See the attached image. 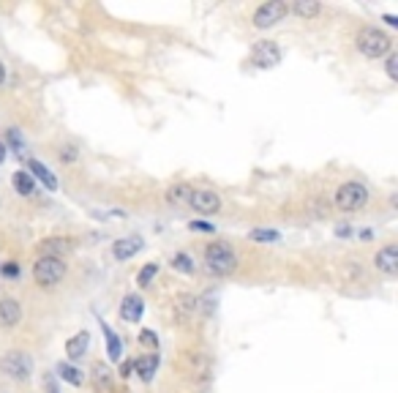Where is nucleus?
Masks as SVG:
<instances>
[{
  "instance_id": "obj_18",
  "label": "nucleus",
  "mask_w": 398,
  "mask_h": 393,
  "mask_svg": "<svg viewBox=\"0 0 398 393\" xmlns=\"http://www.w3.org/2000/svg\"><path fill=\"white\" fill-rule=\"evenodd\" d=\"M11 183H14V191L16 194H22V197H30L33 194V175H27V172H14V178H11Z\"/></svg>"
},
{
  "instance_id": "obj_19",
  "label": "nucleus",
  "mask_w": 398,
  "mask_h": 393,
  "mask_svg": "<svg viewBox=\"0 0 398 393\" xmlns=\"http://www.w3.org/2000/svg\"><path fill=\"white\" fill-rule=\"evenodd\" d=\"M55 372H58V374H60V377H63L66 383H71L74 388H80V385H82V372H80L77 366H71L69 361L58 364V366H55Z\"/></svg>"
},
{
  "instance_id": "obj_6",
  "label": "nucleus",
  "mask_w": 398,
  "mask_h": 393,
  "mask_svg": "<svg viewBox=\"0 0 398 393\" xmlns=\"http://www.w3.org/2000/svg\"><path fill=\"white\" fill-rule=\"evenodd\" d=\"M0 372H3V374H8L11 380H27V377H30V372H33V361H30L25 353L11 350L8 355H3V358H0Z\"/></svg>"
},
{
  "instance_id": "obj_12",
  "label": "nucleus",
  "mask_w": 398,
  "mask_h": 393,
  "mask_svg": "<svg viewBox=\"0 0 398 393\" xmlns=\"http://www.w3.org/2000/svg\"><path fill=\"white\" fill-rule=\"evenodd\" d=\"M139 249H142V241H139V238H120V241H115L112 254H115V260L126 262V260H131Z\"/></svg>"
},
{
  "instance_id": "obj_34",
  "label": "nucleus",
  "mask_w": 398,
  "mask_h": 393,
  "mask_svg": "<svg viewBox=\"0 0 398 393\" xmlns=\"http://www.w3.org/2000/svg\"><path fill=\"white\" fill-rule=\"evenodd\" d=\"M3 80H5V69H3V63H0V85H3Z\"/></svg>"
},
{
  "instance_id": "obj_22",
  "label": "nucleus",
  "mask_w": 398,
  "mask_h": 393,
  "mask_svg": "<svg viewBox=\"0 0 398 393\" xmlns=\"http://www.w3.org/2000/svg\"><path fill=\"white\" fill-rule=\"evenodd\" d=\"M251 241H257V243H276L281 235L276 233V230H251V235H248Z\"/></svg>"
},
{
  "instance_id": "obj_31",
  "label": "nucleus",
  "mask_w": 398,
  "mask_h": 393,
  "mask_svg": "<svg viewBox=\"0 0 398 393\" xmlns=\"http://www.w3.org/2000/svg\"><path fill=\"white\" fill-rule=\"evenodd\" d=\"M16 265H3V276H16Z\"/></svg>"
},
{
  "instance_id": "obj_27",
  "label": "nucleus",
  "mask_w": 398,
  "mask_h": 393,
  "mask_svg": "<svg viewBox=\"0 0 398 393\" xmlns=\"http://www.w3.org/2000/svg\"><path fill=\"white\" fill-rule=\"evenodd\" d=\"M388 77L390 80H398V55H390L388 58Z\"/></svg>"
},
{
  "instance_id": "obj_24",
  "label": "nucleus",
  "mask_w": 398,
  "mask_h": 393,
  "mask_svg": "<svg viewBox=\"0 0 398 393\" xmlns=\"http://www.w3.org/2000/svg\"><path fill=\"white\" fill-rule=\"evenodd\" d=\"M172 265H175V270H183V273H191L194 270V262H191L189 254H175Z\"/></svg>"
},
{
  "instance_id": "obj_15",
  "label": "nucleus",
  "mask_w": 398,
  "mask_h": 393,
  "mask_svg": "<svg viewBox=\"0 0 398 393\" xmlns=\"http://www.w3.org/2000/svg\"><path fill=\"white\" fill-rule=\"evenodd\" d=\"M69 249H74V243H71L69 238H47V241L41 243L44 257H60V254H66Z\"/></svg>"
},
{
  "instance_id": "obj_13",
  "label": "nucleus",
  "mask_w": 398,
  "mask_h": 393,
  "mask_svg": "<svg viewBox=\"0 0 398 393\" xmlns=\"http://www.w3.org/2000/svg\"><path fill=\"white\" fill-rule=\"evenodd\" d=\"M131 369H137V374L148 383V380H153V374L159 372V355H156V353H150V355H139V358L131 364Z\"/></svg>"
},
{
  "instance_id": "obj_14",
  "label": "nucleus",
  "mask_w": 398,
  "mask_h": 393,
  "mask_svg": "<svg viewBox=\"0 0 398 393\" xmlns=\"http://www.w3.org/2000/svg\"><path fill=\"white\" fill-rule=\"evenodd\" d=\"M88 344H91V333H88V331H80L77 336H71V339L66 342L69 358H71V361H80V358L88 353Z\"/></svg>"
},
{
  "instance_id": "obj_20",
  "label": "nucleus",
  "mask_w": 398,
  "mask_h": 393,
  "mask_svg": "<svg viewBox=\"0 0 398 393\" xmlns=\"http://www.w3.org/2000/svg\"><path fill=\"white\" fill-rule=\"evenodd\" d=\"M319 3H314V0H298V3H292V8L290 11H295L298 16H303V19H311V16H316L319 14Z\"/></svg>"
},
{
  "instance_id": "obj_30",
  "label": "nucleus",
  "mask_w": 398,
  "mask_h": 393,
  "mask_svg": "<svg viewBox=\"0 0 398 393\" xmlns=\"http://www.w3.org/2000/svg\"><path fill=\"white\" fill-rule=\"evenodd\" d=\"M44 385H47V391H49V393H60V391H58V385H55V377H49V374H47Z\"/></svg>"
},
{
  "instance_id": "obj_23",
  "label": "nucleus",
  "mask_w": 398,
  "mask_h": 393,
  "mask_svg": "<svg viewBox=\"0 0 398 393\" xmlns=\"http://www.w3.org/2000/svg\"><path fill=\"white\" fill-rule=\"evenodd\" d=\"M159 273V262H148L142 270H139V276H137V284L139 287H148L150 281H153V276Z\"/></svg>"
},
{
  "instance_id": "obj_11",
  "label": "nucleus",
  "mask_w": 398,
  "mask_h": 393,
  "mask_svg": "<svg viewBox=\"0 0 398 393\" xmlns=\"http://www.w3.org/2000/svg\"><path fill=\"white\" fill-rule=\"evenodd\" d=\"M142 311H145V303L139 295H126L123 303H120V317L126 322H139L142 320Z\"/></svg>"
},
{
  "instance_id": "obj_28",
  "label": "nucleus",
  "mask_w": 398,
  "mask_h": 393,
  "mask_svg": "<svg viewBox=\"0 0 398 393\" xmlns=\"http://www.w3.org/2000/svg\"><path fill=\"white\" fill-rule=\"evenodd\" d=\"M60 158H63V161H77V147H69V145H66V147L60 150Z\"/></svg>"
},
{
  "instance_id": "obj_3",
  "label": "nucleus",
  "mask_w": 398,
  "mask_h": 393,
  "mask_svg": "<svg viewBox=\"0 0 398 393\" xmlns=\"http://www.w3.org/2000/svg\"><path fill=\"white\" fill-rule=\"evenodd\" d=\"M204 262H207V267H210L213 273H218V276H226V273H232V270L237 267V257H235L232 246L224 243V241H215V243L207 246Z\"/></svg>"
},
{
  "instance_id": "obj_7",
  "label": "nucleus",
  "mask_w": 398,
  "mask_h": 393,
  "mask_svg": "<svg viewBox=\"0 0 398 393\" xmlns=\"http://www.w3.org/2000/svg\"><path fill=\"white\" fill-rule=\"evenodd\" d=\"M281 63V49L276 41H257L251 49V66L257 69H273Z\"/></svg>"
},
{
  "instance_id": "obj_16",
  "label": "nucleus",
  "mask_w": 398,
  "mask_h": 393,
  "mask_svg": "<svg viewBox=\"0 0 398 393\" xmlns=\"http://www.w3.org/2000/svg\"><path fill=\"white\" fill-rule=\"evenodd\" d=\"M27 169H30V172H33V175H36V178H38V180H41V183L49 189V191H55V189H58V178H55V175H52V172H49V169H47L41 161L30 158V161H27Z\"/></svg>"
},
{
  "instance_id": "obj_1",
  "label": "nucleus",
  "mask_w": 398,
  "mask_h": 393,
  "mask_svg": "<svg viewBox=\"0 0 398 393\" xmlns=\"http://www.w3.org/2000/svg\"><path fill=\"white\" fill-rule=\"evenodd\" d=\"M358 49H360V55H366L368 60H379V58H385L390 49H393V41H390V36L388 33H382V30H377V27H363L360 33H358Z\"/></svg>"
},
{
  "instance_id": "obj_8",
  "label": "nucleus",
  "mask_w": 398,
  "mask_h": 393,
  "mask_svg": "<svg viewBox=\"0 0 398 393\" xmlns=\"http://www.w3.org/2000/svg\"><path fill=\"white\" fill-rule=\"evenodd\" d=\"M189 205L197 211L199 216H210V213L221 211V197L215 191H210V189H199V191H191Z\"/></svg>"
},
{
  "instance_id": "obj_33",
  "label": "nucleus",
  "mask_w": 398,
  "mask_h": 393,
  "mask_svg": "<svg viewBox=\"0 0 398 393\" xmlns=\"http://www.w3.org/2000/svg\"><path fill=\"white\" fill-rule=\"evenodd\" d=\"M5 153H8V145H5V142H0V161H5Z\"/></svg>"
},
{
  "instance_id": "obj_4",
  "label": "nucleus",
  "mask_w": 398,
  "mask_h": 393,
  "mask_svg": "<svg viewBox=\"0 0 398 393\" xmlns=\"http://www.w3.org/2000/svg\"><path fill=\"white\" fill-rule=\"evenodd\" d=\"M66 276V262L63 257H38V262L33 265V281L38 287H55L60 278Z\"/></svg>"
},
{
  "instance_id": "obj_2",
  "label": "nucleus",
  "mask_w": 398,
  "mask_h": 393,
  "mask_svg": "<svg viewBox=\"0 0 398 393\" xmlns=\"http://www.w3.org/2000/svg\"><path fill=\"white\" fill-rule=\"evenodd\" d=\"M333 202H336L338 211H344V213H355V211H360V208L368 202V189H366L363 183H358V180H347V183L338 186Z\"/></svg>"
},
{
  "instance_id": "obj_9",
  "label": "nucleus",
  "mask_w": 398,
  "mask_h": 393,
  "mask_svg": "<svg viewBox=\"0 0 398 393\" xmlns=\"http://www.w3.org/2000/svg\"><path fill=\"white\" fill-rule=\"evenodd\" d=\"M374 265H377L379 273H385V276H396L398 273V246L396 243H388L385 249H379L377 257H374Z\"/></svg>"
},
{
  "instance_id": "obj_29",
  "label": "nucleus",
  "mask_w": 398,
  "mask_h": 393,
  "mask_svg": "<svg viewBox=\"0 0 398 393\" xmlns=\"http://www.w3.org/2000/svg\"><path fill=\"white\" fill-rule=\"evenodd\" d=\"M191 230H202V233H213V224H207V222H191Z\"/></svg>"
},
{
  "instance_id": "obj_10",
  "label": "nucleus",
  "mask_w": 398,
  "mask_h": 393,
  "mask_svg": "<svg viewBox=\"0 0 398 393\" xmlns=\"http://www.w3.org/2000/svg\"><path fill=\"white\" fill-rule=\"evenodd\" d=\"M22 320V309L14 298H0V328H14Z\"/></svg>"
},
{
  "instance_id": "obj_32",
  "label": "nucleus",
  "mask_w": 398,
  "mask_h": 393,
  "mask_svg": "<svg viewBox=\"0 0 398 393\" xmlns=\"http://www.w3.org/2000/svg\"><path fill=\"white\" fill-rule=\"evenodd\" d=\"M385 22H388L390 27H398V19L393 16V14H385Z\"/></svg>"
},
{
  "instance_id": "obj_26",
  "label": "nucleus",
  "mask_w": 398,
  "mask_h": 393,
  "mask_svg": "<svg viewBox=\"0 0 398 393\" xmlns=\"http://www.w3.org/2000/svg\"><path fill=\"white\" fill-rule=\"evenodd\" d=\"M93 216H104L101 222H109V219H126L123 211H93Z\"/></svg>"
},
{
  "instance_id": "obj_25",
  "label": "nucleus",
  "mask_w": 398,
  "mask_h": 393,
  "mask_svg": "<svg viewBox=\"0 0 398 393\" xmlns=\"http://www.w3.org/2000/svg\"><path fill=\"white\" fill-rule=\"evenodd\" d=\"M139 342H142L145 347H150V350H159V336H156L153 331H142V333H139Z\"/></svg>"
},
{
  "instance_id": "obj_21",
  "label": "nucleus",
  "mask_w": 398,
  "mask_h": 393,
  "mask_svg": "<svg viewBox=\"0 0 398 393\" xmlns=\"http://www.w3.org/2000/svg\"><path fill=\"white\" fill-rule=\"evenodd\" d=\"M191 191H194V189H191L189 183H178V186L169 189V200H172V202H186V205H189Z\"/></svg>"
},
{
  "instance_id": "obj_17",
  "label": "nucleus",
  "mask_w": 398,
  "mask_h": 393,
  "mask_svg": "<svg viewBox=\"0 0 398 393\" xmlns=\"http://www.w3.org/2000/svg\"><path fill=\"white\" fill-rule=\"evenodd\" d=\"M101 331H104V339H106V355H109V361H120V355H123L120 339L112 333V328L106 322H101Z\"/></svg>"
},
{
  "instance_id": "obj_5",
  "label": "nucleus",
  "mask_w": 398,
  "mask_h": 393,
  "mask_svg": "<svg viewBox=\"0 0 398 393\" xmlns=\"http://www.w3.org/2000/svg\"><path fill=\"white\" fill-rule=\"evenodd\" d=\"M287 14H290V5H287V3H281V0H268V3H262V5L254 11V27L268 30V27L279 25Z\"/></svg>"
}]
</instances>
